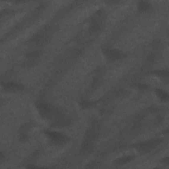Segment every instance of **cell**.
<instances>
[{"label": "cell", "instance_id": "30bf717a", "mask_svg": "<svg viewBox=\"0 0 169 169\" xmlns=\"http://www.w3.org/2000/svg\"><path fill=\"white\" fill-rule=\"evenodd\" d=\"M153 74L157 76L161 77H167L168 76V71L167 70H162V71H154Z\"/></svg>", "mask_w": 169, "mask_h": 169}, {"label": "cell", "instance_id": "9c48e42d", "mask_svg": "<svg viewBox=\"0 0 169 169\" xmlns=\"http://www.w3.org/2000/svg\"><path fill=\"white\" fill-rule=\"evenodd\" d=\"M149 5L146 1H141L139 3L138 9L139 11H141V12L147 11L149 9Z\"/></svg>", "mask_w": 169, "mask_h": 169}, {"label": "cell", "instance_id": "6da1fadb", "mask_svg": "<svg viewBox=\"0 0 169 169\" xmlns=\"http://www.w3.org/2000/svg\"><path fill=\"white\" fill-rule=\"evenodd\" d=\"M99 127L97 124H93L87 131L82 144V150L83 153H89L91 151L93 144L97 138Z\"/></svg>", "mask_w": 169, "mask_h": 169}, {"label": "cell", "instance_id": "7c38bea8", "mask_svg": "<svg viewBox=\"0 0 169 169\" xmlns=\"http://www.w3.org/2000/svg\"><path fill=\"white\" fill-rule=\"evenodd\" d=\"M80 105H81V106H82L83 108H87V107H89L90 105H91V103H90V102H89V101H83L80 103Z\"/></svg>", "mask_w": 169, "mask_h": 169}, {"label": "cell", "instance_id": "8fae6325", "mask_svg": "<svg viewBox=\"0 0 169 169\" xmlns=\"http://www.w3.org/2000/svg\"><path fill=\"white\" fill-rule=\"evenodd\" d=\"M100 28V25H99L98 23L97 22H93L91 25L90 26L89 30L91 31L92 33H95V32H97L99 30Z\"/></svg>", "mask_w": 169, "mask_h": 169}, {"label": "cell", "instance_id": "277c9868", "mask_svg": "<svg viewBox=\"0 0 169 169\" xmlns=\"http://www.w3.org/2000/svg\"><path fill=\"white\" fill-rule=\"evenodd\" d=\"M45 133L50 139V141L54 144H62L65 141V137L59 132L48 131V132H46Z\"/></svg>", "mask_w": 169, "mask_h": 169}, {"label": "cell", "instance_id": "3957f363", "mask_svg": "<svg viewBox=\"0 0 169 169\" xmlns=\"http://www.w3.org/2000/svg\"><path fill=\"white\" fill-rule=\"evenodd\" d=\"M159 144V141L154 139V140H149L146 142L141 143V144L137 145L136 147L141 153H147L153 149Z\"/></svg>", "mask_w": 169, "mask_h": 169}, {"label": "cell", "instance_id": "8992f818", "mask_svg": "<svg viewBox=\"0 0 169 169\" xmlns=\"http://www.w3.org/2000/svg\"><path fill=\"white\" fill-rule=\"evenodd\" d=\"M4 88L7 91H21L23 89V86L21 84L15 83H6L2 84Z\"/></svg>", "mask_w": 169, "mask_h": 169}, {"label": "cell", "instance_id": "ba28073f", "mask_svg": "<svg viewBox=\"0 0 169 169\" xmlns=\"http://www.w3.org/2000/svg\"><path fill=\"white\" fill-rule=\"evenodd\" d=\"M156 94L158 97L160 98L161 101H167L168 99V93L163 91L162 89H157L156 90Z\"/></svg>", "mask_w": 169, "mask_h": 169}, {"label": "cell", "instance_id": "5b68a950", "mask_svg": "<svg viewBox=\"0 0 169 169\" xmlns=\"http://www.w3.org/2000/svg\"><path fill=\"white\" fill-rule=\"evenodd\" d=\"M103 54L105 55L108 59L110 60H118L123 56V53L120 51L110 48H104L103 50Z\"/></svg>", "mask_w": 169, "mask_h": 169}, {"label": "cell", "instance_id": "52a82bcc", "mask_svg": "<svg viewBox=\"0 0 169 169\" xmlns=\"http://www.w3.org/2000/svg\"><path fill=\"white\" fill-rule=\"evenodd\" d=\"M133 159V157L132 156H124L116 159L114 161V163L117 165H124L126 164V163L132 161Z\"/></svg>", "mask_w": 169, "mask_h": 169}, {"label": "cell", "instance_id": "5bb4252c", "mask_svg": "<svg viewBox=\"0 0 169 169\" xmlns=\"http://www.w3.org/2000/svg\"><path fill=\"white\" fill-rule=\"evenodd\" d=\"M162 161H163V162L165 163V164H166V165H168L169 159H168V157H167V158H165L164 159H163V160H162Z\"/></svg>", "mask_w": 169, "mask_h": 169}, {"label": "cell", "instance_id": "7a4b0ae2", "mask_svg": "<svg viewBox=\"0 0 169 169\" xmlns=\"http://www.w3.org/2000/svg\"><path fill=\"white\" fill-rule=\"evenodd\" d=\"M36 108L40 114L44 118H53V116L55 114L54 109L49 106L47 104L43 103H39L36 104Z\"/></svg>", "mask_w": 169, "mask_h": 169}, {"label": "cell", "instance_id": "4fadbf2b", "mask_svg": "<svg viewBox=\"0 0 169 169\" xmlns=\"http://www.w3.org/2000/svg\"><path fill=\"white\" fill-rule=\"evenodd\" d=\"M138 88H139L140 89H143V90L147 89V86L145 84H138Z\"/></svg>", "mask_w": 169, "mask_h": 169}]
</instances>
